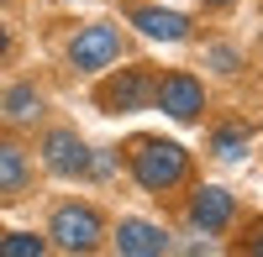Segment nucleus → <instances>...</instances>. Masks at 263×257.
<instances>
[{"label": "nucleus", "instance_id": "8", "mask_svg": "<svg viewBox=\"0 0 263 257\" xmlns=\"http://www.w3.org/2000/svg\"><path fill=\"white\" fill-rule=\"evenodd\" d=\"M137 27L147 37H163V42H179L190 32V21L184 16H174V11H137Z\"/></svg>", "mask_w": 263, "mask_h": 257}, {"label": "nucleus", "instance_id": "6", "mask_svg": "<svg viewBox=\"0 0 263 257\" xmlns=\"http://www.w3.org/2000/svg\"><path fill=\"white\" fill-rule=\"evenodd\" d=\"M42 158H48L53 174H84V168H90V153H84V142L74 132H53L42 142Z\"/></svg>", "mask_w": 263, "mask_h": 257}, {"label": "nucleus", "instance_id": "9", "mask_svg": "<svg viewBox=\"0 0 263 257\" xmlns=\"http://www.w3.org/2000/svg\"><path fill=\"white\" fill-rule=\"evenodd\" d=\"M142 95H147L142 74H126V79H116L111 90H105V105H111V111H137V105H142Z\"/></svg>", "mask_w": 263, "mask_h": 257}, {"label": "nucleus", "instance_id": "13", "mask_svg": "<svg viewBox=\"0 0 263 257\" xmlns=\"http://www.w3.org/2000/svg\"><path fill=\"white\" fill-rule=\"evenodd\" d=\"M242 147H248L242 132H221L216 137V158H242Z\"/></svg>", "mask_w": 263, "mask_h": 257}, {"label": "nucleus", "instance_id": "15", "mask_svg": "<svg viewBox=\"0 0 263 257\" xmlns=\"http://www.w3.org/2000/svg\"><path fill=\"white\" fill-rule=\"evenodd\" d=\"M0 53H6V27H0Z\"/></svg>", "mask_w": 263, "mask_h": 257}, {"label": "nucleus", "instance_id": "4", "mask_svg": "<svg viewBox=\"0 0 263 257\" xmlns=\"http://www.w3.org/2000/svg\"><path fill=\"white\" fill-rule=\"evenodd\" d=\"M158 111L174 116V121H195V116L205 111V90H200V79H190V74L163 79V90H158Z\"/></svg>", "mask_w": 263, "mask_h": 257}, {"label": "nucleus", "instance_id": "3", "mask_svg": "<svg viewBox=\"0 0 263 257\" xmlns=\"http://www.w3.org/2000/svg\"><path fill=\"white\" fill-rule=\"evenodd\" d=\"M116 53H121V37H116V27H105V21H95V27H84L79 37H74V48H69V58H74V69H105V63H116Z\"/></svg>", "mask_w": 263, "mask_h": 257}, {"label": "nucleus", "instance_id": "16", "mask_svg": "<svg viewBox=\"0 0 263 257\" xmlns=\"http://www.w3.org/2000/svg\"><path fill=\"white\" fill-rule=\"evenodd\" d=\"M253 252H263V237H258V247H253Z\"/></svg>", "mask_w": 263, "mask_h": 257}, {"label": "nucleus", "instance_id": "10", "mask_svg": "<svg viewBox=\"0 0 263 257\" xmlns=\"http://www.w3.org/2000/svg\"><path fill=\"white\" fill-rule=\"evenodd\" d=\"M27 184V158H21V147L0 142V189H21Z\"/></svg>", "mask_w": 263, "mask_h": 257}, {"label": "nucleus", "instance_id": "2", "mask_svg": "<svg viewBox=\"0 0 263 257\" xmlns=\"http://www.w3.org/2000/svg\"><path fill=\"white\" fill-rule=\"evenodd\" d=\"M53 242L63 252H90L100 242V216L84 210V205H63L58 216H53Z\"/></svg>", "mask_w": 263, "mask_h": 257}, {"label": "nucleus", "instance_id": "11", "mask_svg": "<svg viewBox=\"0 0 263 257\" xmlns=\"http://www.w3.org/2000/svg\"><path fill=\"white\" fill-rule=\"evenodd\" d=\"M6 116H11V121L37 116V90H32V84H16V90L6 95Z\"/></svg>", "mask_w": 263, "mask_h": 257}, {"label": "nucleus", "instance_id": "1", "mask_svg": "<svg viewBox=\"0 0 263 257\" xmlns=\"http://www.w3.org/2000/svg\"><path fill=\"white\" fill-rule=\"evenodd\" d=\"M132 168H137L142 189H168V184L184 179V147L179 142H142Z\"/></svg>", "mask_w": 263, "mask_h": 257}, {"label": "nucleus", "instance_id": "7", "mask_svg": "<svg viewBox=\"0 0 263 257\" xmlns=\"http://www.w3.org/2000/svg\"><path fill=\"white\" fill-rule=\"evenodd\" d=\"M190 221L200 226L205 237H211V231H221V226L232 221V195H227V189H216V184H205L200 195H195V205H190Z\"/></svg>", "mask_w": 263, "mask_h": 257}, {"label": "nucleus", "instance_id": "12", "mask_svg": "<svg viewBox=\"0 0 263 257\" xmlns=\"http://www.w3.org/2000/svg\"><path fill=\"white\" fill-rule=\"evenodd\" d=\"M0 252L6 257H42V237H6Z\"/></svg>", "mask_w": 263, "mask_h": 257}, {"label": "nucleus", "instance_id": "14", "mask_svg": "<svg viewBox=\"0 0 263 257\" xmlns=\"http://www.w3.org/2000/svg\"><path fill=\"white\" fill-rule=\"evenodd\" d=\"M211 63H216V69H227V74H232V69H237V53H232V48H211Z\"/></svg>", "mask_w": 263, "mask_h": 257}, {"label": "nucleus", "instance_id": "5", "mask_svg": "<svg viewBox=\"0 0 263 257\" xmlns=\"http://www.w3.org/2000/svg\"><path fill=\"white\" fill-rule=\"evenodd\" d=\"M116 252H126V257H158V252H168V237L153 221H121Z\"/></svg>", "mask_w": 263, "mask_h": 257}]
</instances>
